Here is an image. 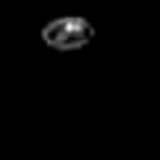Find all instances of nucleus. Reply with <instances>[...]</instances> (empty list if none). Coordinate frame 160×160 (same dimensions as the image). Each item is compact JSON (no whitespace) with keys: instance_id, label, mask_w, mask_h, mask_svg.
I'll return each mask as SVG.
<instances>
[{"instance_id":"obj_1","label":"nucleus","mask_w":160,"mask_h":160,"mask_svg":"<svg viewBox=\"0 0 160 160\" xmlns=\"http://www.w3.org/2000/svg\"><path fill=\"white\" fill-rule=\"evenodd\" d=\"M40 38L52 50L70 52V50H80V48L90 45V40L95 38V28L90 20H85L80 15H65V18L50 20L40 30Z\"/></svg>"}]
</instances>
